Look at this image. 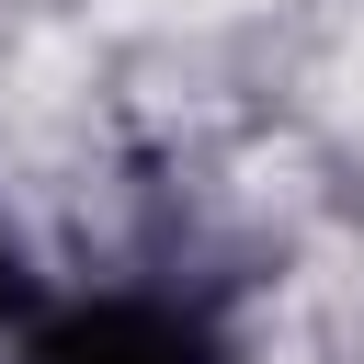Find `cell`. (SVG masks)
<instances>
[{
    "label": "cell",
    "mask_w": 364,
    "mask_h": 364,
    "mask_svg": "<svg viewBox=\"0 0 364 364\" xmlns=\"http://www.w3.org/2000/svg\"><path fill=\"white\" fill-rule=\"evenodd\" d=\"M125 11H239V0H125Z\"/></svg>",
    "instance_id": "obj_1"
}]
</instances>
